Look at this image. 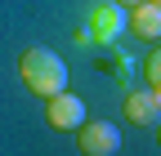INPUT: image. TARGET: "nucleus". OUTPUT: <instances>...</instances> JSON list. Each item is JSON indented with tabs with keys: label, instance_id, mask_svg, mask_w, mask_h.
<instances>
[{
	"label": "nucleus",
	"instance_id": "5",
	"mask_svg": "<svg viewBox=\"0 0 161 156\" xmlns=\"http://www.w3.org/2000/svg\"><path fill=\"white\" fill-rule=\"evenodd\" d=\"M130 31L143 36V40H157V36H161V5H157V0L130 5Z\"/></svg>",
	"mask_w": 161,
	"mask_h": 156
},
{
	"label": "nucleus",
	"instance_id": "3",
	"mask_svg": "<svg viewBox=\"0 0 161 156\" xmlns=\"http://www.w3.org/2000/svg\"><path fill=\"white\" fill-rule=\"evenodd\" d=\"M45 121L54 129H63V134H76V125L85 121V103H80V94H54V98H45Z\"/></svg>",
	"mask_w": 161,
	"mask_h": 156
},
{
	"label": "nucleus",
	"instance_id": "2",
	"mask_svg": "<svg viewBox=\"0 0 161 156\" xmlns=\"http://www.w3.org/2000/svg\"><path fill=\"white\" fill-rule=\"evenodd\" d=\"M76 134H80L76 138L80 156H116L121 152V129L112 121H80Z\"/></svg>",
	"mask_w": 161,
	"mask_h": 156
},
{
	"label": "nucleus",
	"instance_id": "4",
	"mask_svg": "<svg viewBox=\"0 0 161 156\" xmlns=\"http://www.w3.org/2000/svg\"><path fill=\"white\" fill-rule=\"evenodd\" d=\"M125 116L134 125H143V129H157L161 125V94L157 89H139L125 98Z\"/></svg>",
	"mask_w": 161,
	"mask_h": 156
},
{
	"label": "nucleus",
	"instance_id": "7",
	"mask_svg": "<svg viewBox=\"0 0 161 156\" xmlns=\"http://www.w3.org/2000/svg\"><path fill=\"white\" fill-rule=\"evenodd\" d=\"M116 5H125V9H130V5H139V0H116Z\"/></svg>",
	"mask_w": 161,
	"mask_h": 156
},
{
	"label": "nucleus",
	"instance_id": "6",
	"mask_svg": "<svg viewBox=\"0 0 161 156\" xmlns=\"http://www.w3.org/2000/svg\"><path fill=\"white\" fill-rule=\"evenodd\" d=\"M143 81H148V89L161 85V54H157V49H152V58L143 63Z\"/></svg>",
	"mask_w": 161,
	"mask_h": 156
},
{
	"label": "nucleus",
	"instance_id": "1",
	"mask_svg": "<svg viewBox=\"0 0 161 156\" xmlns=\"http://www.w3.org/2000/svg\"><path fill=\"white\" fill-rule=\"evenodd\" d=\"M18 76H23V85L36 94V98H54V94L67 89L63 58H58L54 49H45V45H36V49H27L23 58H18Z\"/></svg>",
	"mask_w": 161,
	"mask_h": 156
}]
</instances>
